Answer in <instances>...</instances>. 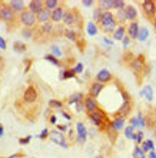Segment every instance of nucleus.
<instances>
[{"mask_svg": "<svg viewBox=\"0 0 156 158\" xmlns=\"http://www.w3.org/2000/svg\"><path fill=\"white\" fill-rule=\"evenodd\" d=\"M0 10H1V5H0Z\"/></svg>", "mask_w": 156, "mask_h": 158, "instance_id": "obj_61", "label": "nucleus"}, {"mask_svg": "<svg viewBox=\"0 0 156 158\" xmlns=\"http://www.w3.org/2000/svg\"><path fill=\"white\" fill-rule=\"evenodd\" d=\"M139 24L135 23V21H132V23H130L129 28H127V31H129V38H132V39H136L137 38V34H139Z\"/></svg>", "mask_w": 156, "mask_h": 158, "instance_id": "obj_15", "label": "nucleus"}, {"mask_svg": "<svg viewBox=\"0 0 156 158\" xmlns=\"http://www.w3.org/2000/svg\"><path fill=\"white\" fill-rule=\"evenodd\" d=\"M96 158H102V157H100V156H99V157H96Z\"/></svg>", "mask_w": 156, "mask_h": 158, "instance_id": "obj_60", "label": "nucleus"}, {"mask_svg": "<svg viewBox=\"0 0 156 158\" xmlns=\"http://www.w3.org/2000/svg\"><path fill=\"white\" fill-rule=\"evenodd\" d=\"M130 112V102H124L123 106L120 107V109L117 110V113L124 118V116H127Z\"/></svg>", "mask_w": 156, "mask_h": 158, "instance_id": "obj_20", "label": "nucleus"}, {"mask_svg": "<svg viewBox=\"0 0 156 158\" xmlns=\"http://www.w3.org/2000/svg\"><path fill=\"white\" fill-rule=\"evenodd\" d=\"M101 17H102L101 9H100V8L95 9V10H94V19H95V20H98V21H100V19H101Z\"/></svg>", "mask_w": 156, "mask_h": 158, "instance_id": "obj_36", "label": "nucleus"}, {"mask_svg": "<svg viewBox=\"0 0 156 158\" xmlns=\"http://www.w3.org/2000/svg\"><path fill=\"white\" fill-rule=\"evenodd\" d=\"M86 31H87V34H89L90 37H94V35L98 34V27H96L92 21H89L87 25H86Z\"/></svg>", "mask_w": 156, "mask_h": 158, "instance_id": "obj_21", "label": "nucleus"}, {"mask_svg": "<svg viewBox=\"0 0 156 158\" xmlns=\"http://www.w3.org/2000/svg\"><path fill=\"white\" fill-rule=\"evenodd\" d=\"M102 88H104V85L101 83H99V82H95V83L91 84V87H90V94H91V98L95 99L96 97L99 96L100 93H101Z\"/></svg>", "mask_w": 156, "mask_h": 158, "instance_id": "obj_12", "label": "nucleus"}, {"mask_svg": "<svg viewBox=\"0 0 156 158\" xmlns=\"http://www.w3.org/2000/svg\"><path fill=\"white\" fill-rule=\"evenodd\" d=\"M51 29H52V25L50 24V23H45L41 27V31H43V33H50Z\"/></svg>", "mask_w": 156, "mask_h": 158, "instance_id": "obj_37", "label": "nucleus"}, {"mask_svg": "<svg viewBox=\"0 0 156 158\" xmlns=\"http://www.w3.org/2000/svg\"><path fill=\"white\" fill-rule=\"evenodd\" d=\"M154 25H155V29H156V19H155V23H154Z\"/></svg>", "mask_w": 156, "mask_h": 158, "instance_id": "obj_59", "label": "nucleus"}, {"mask_svg": "<svg viewBox=\"0 0 156 158\" xmlns=\"http://www.w3.org/2000/svg\"><path fill=\"white\" fill-rule=\"evenodd\" d=\"M124 123H125V119L123 117H117V118H115L114 121L111 123V127L115 129V131H121L124 127Z\"/></svg>", "mask_w": 156, "mask_h": 158, "instance_id": "obj_18", "label": "nucleus"}, {"mask_svg": "<svg viewBox=\"0 0 156 158\" xmlns=\"http://www.w3.org/2000/svg\"><path fill=\"white\" fill-rule=\"evenodd\" d=\"M142 67H141V63H140V60L137 59V60H134L132 62V69L134 70H140Z\"/></svg>", "mask_w": 156, "mask_h": 158, "instance_id": "obj_39", "label": "nucleus"}, {"mask_svg": "<svg viewBox=\"0 0 156 158\" xmlns=\"http://www.w3.org/2000/svg\"><path fill=\"white\" fill-rule=\"evenodd\" d=\"M65 37L70 40H75L76 39V33L74 30H70V29H66L65 30Z\"/></svg>", "mask_w": 156, "mask_h": 158, "instance_id": "obj_33", "label": "nucleus"}, {"mask_svg": "<svg viewBox=\"0 0 156 158\" xmlns=\"http://www.w3.org/2000/svg\"><path fill=\"white\" fill-rule=\"evenodd\" d=\"M9 5L12 11H24V1H21V0H11Z\"/></svg>", "mask_w": 156, "mask_h": 158, "instance_id": "obj_17", "label": "nucleus"}, {"mask_svg": "<svg viewBox=\"0 0 156 158\" xmlns=\"http://www.w3.org/2000/svg\"><path fill=\"white\" fill-rule=\"evenodd\" d=\"M124 37H125V28L117 27L116 30H115V33H114V39L115 40H123Z\"/></svg>", "mask_w": 156, "mask_h": 158, "instance_id": "obj_22", "label": "nucleus"}, {"mask_svg": "<svg viewBox=\"0 0 156 158\" xmlns=\"http://www.w3.org/2000/svg\"><path fill=\"white\" fill-rule=\"evenodd\" d=\"M49 106L51 107V108H61L62 107V103L60 100H55V99H51L49 102Z\"/></svg>", "mask_w": 156, "mask_h": 158, "instance_id": "obj_35", "label": "nucleus"}, {"mask_svg": "<svg viewBox=\"0 0 156 158\" xmlns=\"http://www.w3.org/2000/svg\"><path fill=\"white\" fill-rule=\"evenodd\" d=\"M141 149L144 151V152H147V151H150V149L152 151V149H154V142L150 141V139L142 142V148H141Z\"/></svg>", "mask_w": 156, "mask_h": 158, "instance_id": "obj_26", "label": "nucleus"}, {"mask_svg": "<svg viewBox=\"0 0 156 158\" xmlns=\"http://www.w3.org/2000/svg\"><path fill=\"white\" fill-rule=\"evenodd\" d=\"M62 17H64V10H62L61 6H58V8L51 11V17L50 18H51V20L54 21V23H59L62 19Z\"/></svg>", "mask_w": 156, "mask_h": 158, "instance_id": "obj_13", "label": "nucleus"}, {"mask_svg": "<svg viewBox=\"0 0 156 158\" xmlns=\"http://www.w3.org/2000/svg\"><path fill=\"white\" fill-rule=\"evenodd\" d=\"M140 96H145V98L149 100V102H151L152 100V96H154V93H152V88L150 87V85H146L144 89L140 92Z\"/></svg>", "mask_w": 156, "mask_h": 158, "instance_id": "obj_19", "label": "nucleus"}, {"mask_svg": "<svg viewBox=\"0 0 156 158\" xmlns=\"http://www.w3.org/2000/svg\"><path fill=\"white\" fill-rule=\"evenodd\" d=\"M96 79H98L99 83H105V82H109L111 79V74L109 70H106V69H101V70L96 75Z\"/></svg>", "mask_w": 156, "mask_h": 158, "instance_id": "obj_11", "label": "nucleus"}, {"mask_svg": "<svg viewBox=\"0 0 156 158\" xmlns=\"http://www.w3.org/2000/svg\"><path fill=\"white\" fill-rule=\"evenodd\" d=\"M99 23H101L102 30L109 33V31H112L114 28L116 27V21H115V17L111 14L110 11H105L102 13V17L100 19Z\"/></svg>", "mask_w": 156, "mask_h": 158, "instance_id": "obj_1", "label": "nucleus"}, {"mask_svg": "<svg viewBox=\"0 0 156 158\" xmlns=\"http://www.w3.org/2000/svg\"><path fill=\"white\" fill-rule=\"evenodd\" d=\"M4 134V128L1 127V124H0V137H1V135Z\"/></svg>", "mask_w": 156, "mask_h": 158, "instance_id": "obj_57", "label": "nucleus"}, {"mask_svg": "<svg viewBox=\"0 0 156 158\" xmlns=\"http://www.w3.org/2000/svg\"><path fill=\"white\" fill-rule=\"evenodd\" d=\"M125 137L129 138V139H135V133H134V127L132 125H129L125 129Z\"/></svg>", "mask_w": 156, "mask_h": 158, "instance_id": "obj_28", "label": "nucleus"}, {"mask_svg": "<svg viewBox=\"0 0 156 158\" xmlns=\"http://www.w3.org/2000/svg\"><path fill=\"white\" fill-rule=\"evenodd\" d=\"M39 137L40 138H41V139H45V138L46 137H49V131H48V129H43V132H41V133H40V135H39Z\"/></svg>", "mask_w": 156, "mask_h": 158, "instance_id": "obj_44", "label": "nucleus"}, {"mask_svg": "<svg viewBox=\"0 0 156 158\" xmlns=\"http://www.w3.org/2000/svg\"><path fill=\"white\" fill-rule=\"evenodd\" d=\"M36 98H37V93H36L35 88L31 87V85H30V87H28L26 90L24 92V99H25V102L33 103V102H35V100H36Z\"/></svg>", "mask_w": 156, "mask_h": 158, "instance_id": "obj_6", "label": "nucleus"}, {"mask_svg": "<svg viewBox=\"0 0 156 158\" xmlns=\"http://www.w3.org/2000/svg\"><path fill=\"white\" fill-rule=\"evenodd\" d=\"M51 50H52V53H54L56 56H61V50L59 49L56 45H52V46H51Z\"/></svg>", "mask_w": 156, "mask_h": 158, "instance_id": "obj_42", "label": "nucleus"}, {"mask_svg": "<svg viewBox=\"0 0 156 158\" xmlns=\"http://www.w3.org/2000/svg\"><path fill=\"white\" fill-rule=\"evenodd\" d=\"M45 59H46L48 62L52 63L54 65H59V60L55 58V56H52V55H45Z\"/></svg>", "mask_w": 156, "mask_h": 158, "instance_id": "obj_38", "label": "nucleus"}, {"mask_svg": "<svg viewBox=\"0 0 156 158\" xmlns=\"http://www.w3.org/2000/svg\"><path fill=\"white\" fill-rule=\"evenodd\" d=\"M76 132H77V138L76 141L79 142V143H84V142L86 141L87 138V131L85 128V125L83 124V123H77L76 124Z\"/></svg>", "mask_w": 156, "mask_h": 158, "instance_id": "obj_5", "label": "nucleus"}, {"mask_svg": "<svg viewBox=\"0 0 156 158\" xmlns=\"http://www.w3.org/2000/svg\"><path fill=\"white\" fill-rule=\"evenodd\" d=\"M43 5H44V1H41V0H31L29 3V10L36 15L41 9H44Z\"/></svg>", "mask_w": 156, "mask_h": 158, "instance_id": "obj_8", "label": "nucleus"}, {"mask_svg": "<svg viewBox=\"0 0 156 158\" xmlns=\"http://www.w3.org/2000/svg\"><path fill=\"white\" fill-rule=\"evenodd\" d=\"M99 4H100V9L109 10L110 8H112V0H101Z\"/></svg>", "mask_w": 156, "mask_h": 158, "instance_id": "obj_27", "label": "nucleus"}, {"mask_svg": "<svg viewBox=\"0 0 156 158\" xmlns=\"http://www.w3.org/2000/svg\"><path fill=\"white\" fill-rule=\"evenodd\" d=\"M23 35H24L25 38H30L31 35H33V33H31L29 29H25V30H23Z\"/></svg>", "mask_w": 156, "mask_h": 158, "instance_id": "obj_47", "label": "nucleus"}, {"mask_svg": "<svg viewBox=\"0 0 156 158\" xmlns=\"http://www.w3.org/2000/svg\"><path fill=\"white\" fill-rule=\"evenodd\" d=\"M50 17H51V13H50V10H48V9H41L39 13L36 14V20L39 21V23H46V21L50 19Z\"/></svg>", "mask_w": 156, "mask_h": 158, "instance_id": "obj_9", "label": "nucleus"}, {"mask_svg": "<svg viewBox=\"0 0 156 158\" xmlns=\"http://www.w3.org/2000/svg\"><path fill=\"white\" fill-rule=\"evenodd\" d=\"M130 125H132L134 128H140V124H139V121H137V117L135 118H132L130 121Z\"/></svg>", "mask_w": 156, "mask_h": 158, "instance_id": "obj_40", "label": "nucleus"}, {"mask_svg": "<svg viewBox=\"0 0 156 158\" xmlns=\"http://www.w3.org/2000/svg\"><path fill=\"white\" fill-rule=\"evenodd\" d=\"M61 114H62V116H64V117H65V118H66V119H68V121H70V119H71V117H70V116H69V114H68V113H66V112H61Z\"/></svg>", "mask_w": 156, "mask_h": 158, "instance_id": "obj_53", "label": "nucleus"}, {"mask_svg": "<svg viewBox=\"0 0 156 158\" xmlns=\"http://www.w3.org/2000/svg\"><path fill=\"white\" fill-rule=\"evenodd\" d=\"M129 40H130V38H129V37H124V38H123L124 46H127V44H129Z\"/></svg>", "mask_w": 156, "mask_h": 158, "instance_id": "obj_51", "label": "nucleus"}, {"mask_svg": "<svg viewBox=\"0 0 156 158\" xmlns=\"http://www.w3.org/2000/svg\"><path fill=\"white\" fill-rule=\"evenodd\" d=\"M104 40H105V43H106V44H109V45H112V42H111V40H109L107 38H105Z\"/></svg>", "mask_w": 156, "mask_h": 158, "instance_id": "obj_56", "label": "nucleus"}, {"mask_svg": "<svg viewBox=\"0 0 156 158\" xmlns=\"http://www.w3.org/2000/svg\"><path fill=\"white\" fill-rule=\"evenodd\" d=\"M116 19H117L119 23H125V21L127 20L126 15H125V11L124 10H119L117 14H116Z\"/></svg>", "mask_w": 156, "mask_h": 158, "instance_id": "obj_32", "label": "nucleus"}, {"mask_svg": "<svg viewBox=\"0 0 156 158\" xmlns=\"http://www.w3.org/2000/svg\"><path fill=\"white\" fill-rule=\"evenodd\" d=\"M74 70H75V73H81V72L84 70V65L81 64V63H77L76 67L74 68Z\"/></svg>", "mask_w": 156, "mask_h": 158, "instance_id": "obj_43", "label": "nucleus"}, {"mask_svg": "<svg viewBox=\"0 0 156 158\" xmlns=\"http://www.w3.org/2000/svg\"><path fill=\"white\" fill-rule=\"evenodd\" d=\"M62 20H64V23L66 24V25H71V24L74 23V15H73V13H70V11L64 13Z\"/></svg>", "mask_w": 156, "mask_h": 158, "instance_id": "obj_25", "label": "nucleus"}, {"mask_svg": "<svg viewBox=\"0 0 156 158\" xmlns=\"http://www.w3.org/2000/svg\"><path fill=\"white\" fill-rule=\"evenodd\" d=\"M84 107H85L90 113H92V112H95V110L98 109V103H96V100L94 99V98L87 97L85 99V102H84Z\"/></svg>", "mask_w": 156, "mask_h": 158, "instance_id": "obj_10", "label": "nucleus"}, {"mask_svg": "<svg viewBox=\"0 0 156 158\" xmlns=\"http://www.w3.org/2000/svg\"><path fill=\"white\" fill-rule=\"evenodd\" d=\"M31 135H28V137H25V138H21V139H19V143L20 144H28L29 142L31 141Z\"/></svg>", "mask_w": 156, "mask_h": 158, "instance_id": "obj_41", "label": "nucleus"}, {"mask_svg": "<svg viewBox=\"0 0 156 158\" xmlns=\"http://www.w3.org/2000/svg\"><path fill=\"white\" fill-rule=\"evenodd\" d=\"M0 49H3V50L6 49V43H5V40L3 39L1 37H0Z\"/></svg>", "mask_w": 156, "mask_h": 158, "instance_id": "obj_46", "label": "nucleus"}, {"mask_svg": "<svg viewBox=\"0 0 156 158\" xmlns=\"http://www.w3.org/2000/svg\"><path fill=\"white\" fill-rule=\"evenodd\" d=\"M124 11H125V15H126L127 20H134V19L137 17V11H136V9L134 8L132 5L126 6V8L124 9Z\"/></svg>", "mask_w": 156, "mask_h": 158, "instance_id": "obj_16", "label": "nucleus"}, {"mask_svg": "<svg viewBox=\"0 0 156 158\" xmlns=\"http://www.w3.org/2000/svg\"><path fill=\"white\" fill-rule=\"evenodd\" d=\"M44 5H45V9H48V10H54V9L58 8L59 1L58 0H45Z\"/></svg>", "mask_w": 156, "mask_h": 158, "instance_id": "obj_23", "label": "nucleus"}, {"mask_svg": "<svg viewBox=\"0 0 156 158\" xmlns=\"http://www.w3.org/2000/svg\"><path fill=\"white\" fill-rule=\"evenodd\" d=\"M49 137H50V139L54 142V143L58 144V146H61V147H64V148H68V143H66V141H65V137L60 133V132L51 131L49 133Z\"/></svg>", "mask_w": 156, "mask_h": 158, "instance_id": "obj_3", "label": "nucleus"}, {"mask_svg": "<svg viewBox=\"0 0 156 158\" xmlns=\"http://www.w3.org/2000/svg\"><path fill=\"white\" fill-rule=\"evenodd\" d=\"M16 156H18V154H11V156H10V157H8V158H15Z\"/></svg>", "mask_w": 156, "mask_h": 158, "instance_id": "obj_58", "label": "nucleus"}, {"mask_svg": "<svg viewBox=\"0 0 156 158\" xmlns=\"http://www.w3.org/2000/svg\"><path fill=\"white\" fill-rule=\"evenodd\" d=\"M81 98H83V94L81 93H75L73 96L70 97V99H69V106L73 103H77V102H81Z\"/></svg>", "mask_w": 156, "mask_h": 158, "instance_id": "obj_29", "label": "nucleus"}, {"mask_svg": "<svg viewBox=\"0 0 156 158\" xmlns=\"http://www.w3.org/2000/svg\"><path fill=\"white\" fill-rule=\"evenodd\" d=\"M102 119H104V114H102V113L96 112V110L92 113H90V121H91L95 125H101Z\"/></svg>", "mask_w": 156, "mask_h": 158, "instance_id": "obj_14", "label": "nucleus"}, {"mask_svg": "<svg viewBox=\"0 0 156 158\" xmlns=\"http://www.w3.org/2000/svg\"><path fill=\"white\" fill-rule=\"evenodd\" d=\"M50 123H52V124H54V123H56V117L55 116L50 117Z\"/></svg>", "mask_w": 156, "mask_h": 158, "instance_id": "obj_54", "label": "nucleus"}, {"mask_svg": "<svg viewBox=\"0 0 156 158\" xmlns=\"http://www.w3.org/2000/svg\"><path fill=\"white\" fill-rule=\"evenodd\" d=\"M142 137H144V133H142V132H139V133H136V134H135V139H136V142H139V143H140V142L142 141Z\"/></svg>", "mask_w": 156, "mask_h": 158, "instance_id": "obj_45", "label": "nucleus"}, {"mask_svg": "<svg viewBox=\"0 0 156 158\" xmlns=\"http://www.w3.org/2000/svg\"><path fill=\"white\" fill-rule=\"evenodd\" d=\"M112 8H116L119 10H124L125 1H123V0H112Z\"/></svg>", "mask_w": 156, "mask_h": 158, "instance_id": "obj_30", "label": "nucleus"}, {"mask_svg": "<svg viewBox=\"0 0 156 158\" xmlns=\"http://www.w3.org/2000/svg\"><path fill=\"white\" fill-rule=\"evenodd\" d=\"M149 158H156V153L154 152V151H151V152H150V154H149Z\"/></svg>", "mask_w": 156, "mask_h": 158, "instance_id": "obj_55", "label": "nucleus"}, {"mask_svg": "<svg viewBox=\"0 0 156 158\" xmlns=\"http://www.w3.org/2000/svg\"><path fill=\"white\" fill-rule=\"evenodd\" d=\"M94 4L92 0H83V5L84 6H91Z\"/></svg>", "mask_w": 156, "mask_h": 158, "instance_id": "obj_49", "label": "nucleus"}, {"mask_svg": "<svg viewBox=\"0 0 156 158\" xmlns=\"http://www.w3.org/2000/svg\"><path fill=\"white\" fill-rule=\"evenodd\" d=\"M20 20H21V23L24 25H26V27H33L36 21V15L33 14L30 10H24V11H21V14H20Z\"/></svg>", "mask_w": 156, "mask_h": 158, "instance_id": "obj_2", "label": "nucleus"}, {"mask_svg": "<svg viewBox=\"0 0 156 158\" xmlns=\"http://www.w3.org/2000/svg\"><path fill=\"white\" fill-rule=\"evenodd\" d=\"M83 108H84L83 103H81V102H77V103H76V110H77V112H80V110H83Z\"/></svg>", "mask_w": 156, "mask_h": 158, "instance_id": "obj_50", "label": "nucleus"}, {"mask_svg": "<svg viewBox=\"0 0 156 158\" xmlns=\"http://www.w3.org/2000/svg\"><path fill=\"white\" fill-rule=\"evenodd\" d=\"M137 121H139V124H140V128L141 127H145V121H144V118L141 116L137 117Z\"/></svg>", "mask_w": 156, "mask_h": 158, "instance_id": "obj_48", "label": "nucleus"}, {"mask_svg": "<svg viewBox=\"0 0 156 158\" xmlns=\"http://www.w3.org/2000/svg\"><path fill=\"white\" fill-rule=\"evenodd\" d=\"M134 157L135 158H145V152L140 147H135L134 149Z\"/></svg>", "mask_w": 156, "mask_h": 158, "instance_id": "obj_31", "label": "nucleus"}, {"mask_svg": "<svg viewBox=\"0 0 156 158\" xmlns=\"http://www.w3.org/2000/svg\"><path fill=\"white\" fill-rule=\"evenodd\" d=\"M76 74L74 69L71 70H64V74H62V79H69V78H74V75Z\"/></svg>", "mask_w": 156, "mask_h": 158, "instance_id": "obj_34", "label": "nucleus"}, {"mask_svg": "<svg viewBox=\"0 0 156 158\" xmlns=\"http://www.w3.org/2000/svg\"><path fill=\"white\" fill-rule=\"evenodd\" d=\"M59 131H62V132H64V131H66V129H68V127H66V125H64V124H61V125H59Z\"/></svg>", "mask_w": 156, "mask_h": 158, "instance_id": "obj_52", "label": "nucleus"}, {"mask_svg": "<svg viewBox=\"0 0 156 158\" xmlns=\"http://www.w3.org/2000/svg\"><path fill=\"white\" fill-rule=\"evenodd\" d=\"M147 37H149V30L146 29V28H141V29H139L137 39H139L140 42H145V40L147 39Z\"/></svg>", "mask_w": 156, "mask_h": 158, "instance_id": "obj_24", "label": "nucleus"}, {"mask_svg": "<svg viewBox=\"0 0 156 158\" xmlns=\"http://www.w3.org/2000/svg\"><path fill=\"white\" fill-rule=\"evenodd\" d=\"M142 9L147 17H150V18L154 17L156 13V3L152 1V0H146V1L142 3Z\"/></svg>", "mask_w": 156, "mask_h": 158, "instance_id": "obj_4", "label": "nucleus"}, {"mask_svg": "<svg viewBox=\"0 0 156 158\" xmlns=\"http://www.w3.org/2000/svg\"><path fill=\"white\" fill-rule=\"evenodd\" d=\"M0 18L5 21H11L14 19V11L10 9V6H1L0 10Z\"/></svg>", "mask_w": 156, "mask_h": 158, "instance_id": "obj_7", "label": "nucleus"}]
</instances>
